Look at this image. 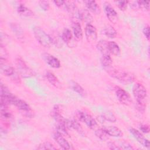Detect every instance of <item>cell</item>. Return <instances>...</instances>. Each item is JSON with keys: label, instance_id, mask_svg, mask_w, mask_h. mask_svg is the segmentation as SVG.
<instances>
[{"label": "cell", "instance_id": "6da1fadb", "mask_svg": "<svg viewBox=\"0 0 150 150\" xmlns=\"http://www.w3.org/2000/svg\"><path fill=\"white\" fill-rule=\"evenodd\" d=\"M132 92L137 101V109L140 112H144L145 108V99L147 96L145 87L141 83H136L133 87Z\"/></svg>", "mask_w": 150, "mask_h": 150}, {"label": "cell", "instance_id": "7a4b0ae2", "mask_svg": "<svg viewBox=\"0 0 150 150\" xmlns=\"http://www.w3.org/2000/svg\"><path fill=\"white\" fill-rule=\"evenodd\" d=\"M105 69L111 77L116 79L123 84H130L135 80V76L131 73L118 70L111 67L105 68Z\"/></svg>", "mask_w": 150, "mask_h": 150}, {"label": "cell", "instance_id": "3957f363", "mask_svg": "<svg viewBox=\"0 0 150 150\" xmlns=\"http://www.w3.org/2000/svg\"><path fill=\"white\" fill-rule=\"evenodd\" d=\"M33 30L35 37L39 44L46 48H48L51 46L52 43L50 36L48 35L41 28L35 26Z\"/></svg>", "mask_w": 150, "mask_h": 150}, {"label": "cell", "instance_id": "277c9868", "mask_svg": "<svg viewBox=\"0 0 150 150\" xmlns=\"http://www.w3.org/2000/svg\"><path fill=\"white\" fill-rule=\"evenodd\" d=\"M15 64L20 76L23 78H29L34 75L33 70L26 64L23 59L18 56L16 58Z\"/></svg>", "mask_w": 150, "mask_h": 150}, {"label": "cell", "instance_id": "5b68a950", "mask_svg": "<svg viewBox=\"0 0 150 150\" xmlns=\"http://www.w3.org/2000/svg\"><path fill=\"white\" fill-rule=\"evenodd\" d=\"M6 60L0 59V64H1V70L4 74L8 77H12V80H13L15 83L20 82V79L19 75H18L14 68L10 65L6 64Z\"/></svg>", "mask_w": 150, "mask_h": 150}, {"label": "cell", "instance_id": "8992f818", "mask_svg": "<svg viewBox=\"0 0 150 150\" xmlns=\"http://www.w3.org/2000/svg\"><path fill=\"white\" fill-rule=\"evenodd\" d=\"M77 116L80 121L84 122L90 128L95 130L98 127L96 120L90 114L83 111H79Z\"/></svg>", "mask_w": 150, "mask_h": 150}, {"label": "cell", "instance_id": "52a82bcc", "mask_svg": "<svg viewBox=\"0 0 150 150\" xmlns=\"http://www.w3.org/2000/svg\"><path fill=\"white\" fill-rule=\"evenodd\" d=\"M115 93L118 101L122 104L128 105L132 101L129 94L123 88L119 86L115 87Z\"/></svg>", "mask_w": 150, "mask_h": 150}, {"label": "cell", "instance_id": "ba28073f", "mask_svg": "<svg viewBox=\"0 0 150 150\" xmlns=\"http://www.w3.org/2000/svg\"><path fill=\"white\" fill-rule=\"evenodd\" d=\"M13 105H15L23 114L26 117H32L33 113L29 105L24 100L18 98H16Z\"/></svg>", "mask_w": 150, "mask_h": 150}, {"label": "cell", "instance_id": "9c48e42d", "mask_svg": "<svg viewBox=\"0 0 150 150\" xmlns=\"http://www.w3.org/2000/svg\"><path fill=\"white\" fill-rule=\"evenodd\" d=\"M85 35L88 42L93 43L96 42L97 39V30L96 27L91 24H88L86 25Z\"/></svg>", "mask_w": 150, "mask_h": 150}, {"label": "cell", "instance_id": "30bf717a", "mask_svg": "<svg viewBox=\"0 0 150 150\" xmlns=\"http://www.w3.org/2000/svg\"><path fill=\"white\" fill-rule=\"evenodd\" d=\"M104 12L108 20L112 23H116L118 21V15L117 12L111 6V5L106 2L104 4Z\"/></svg>", "mask_w": 150, "mask_h": 150}, {"label": "cell", "instance_id": "8fae6325", "mask_svg": "<svg viewBox=\"0 0 150 150\" xmlns=\"http://www.w3.org/2000/svg\"><path fill=\"white\" fill-rule=\"evenodd\" d=\"M129 132L131 133L133 137L138 141V142H139L144 146L147 148H149L150 143L149 140L145 138L139 131L134 128H131L129 129Z\"/></svg>", "mask_w": 150, "mask_h": 150}, {"label": "cell", "instance_id": "7c38bea8", "mask_svg": "<svg viewBox=\"0 0 150 150\" xmlns=\"http://www.w3.org/2000/svg\"><path fill=\"white\" fill-rule=\"evenodd\" d=\"M42 57L46 63L50 67L54 69H58L60 67L61 64L59 60L54 56L45 53L42 54Z\"/></svg>", "mask_w": 150, "mask_h": 150}, {"label": "cell", "instance_id": "4fadbf2b", "mask_svg": "<svg viewBox=\"0 0 150 150\" xmlns=\"http://www.w3.org/2000/svg\"><path fill=\"white\" fill-rule=\"evenodd\" d=\"M53 137L56 142L59 145V146L63 149H73L69 142L66 139L63 135L55 132L53 134Z\"/></svg>", "mask_w": 150, "mask_h": 150}, {"label": "cell", "instance_id": "5bb4252c", "mask_svg": "<svg viewBox=\"0 0 150 150\" xmlns=\"http://www.w3.org/2000/svg\"><path fill=\"white\" fill-rule=\"evenodd\" d=\"M72 29L74 39L77 41H81L83 39V31L80 23L77 20H72Z\"/></svg>", "mask_w": 150, "mask_h": 150}, {"label": "cell", "instance_id": "9a60e30c", "mask_svg": "<svg viewBox=\"0 0 150 150\" xmlns=\"http://www.w3.org/2000/svg\"><path fill=\"white\" fill-rule=\"evenodd\" d=\"M62 40L65 42L69 47H73L74 46L73 42V35L71 30L68 28H64L62 32L61 36Z\"/></svg>", "mask_w": 150, "mask_h": 150}, {"label": "cell", "instance_id": "2e32d148", "mask_svg": "<svg viewBox=\"0 0 150 150\" xmlns=\"http://www.w3.org/2000/svg\"><path fill=\"white\" fill-rule=\"evenodd\" d=\"M103 128L109 136L121 137L123 135L121 130L115 126H104Z\"/></svg>", "mask_w": 150, "mask_h": 150}, {"label": "cell", "instance_id": "e0dca14e", "mask_svg": "<svg viewBox=\"0 0 150 150\" xmlns=\"http://www.w3.org/2000/svg\"><path fill=\"white\" fill-rule=\"evenodd\" d=\"M79 19L86 23L91 24L93 21V18L87 9H81L79 12Z\"/></svg>", "mask_w": 150, "mask_h": 150}, {"label": "cell", "instance_id": "ac0fdd59", "mask_svg": "<svg viewBox=\"0 0 150 150\" xmlns=\"http://www.w3.org/2000/svg\"><path fill=\"white\" fill-rule=\"evenodd\" d=\"M84 3L88 11H90L96 15H98L101 13L100 7L95 1H84Z\"/></svg>", "mask_w": 150, "mask_h": 150}, {"label": "cell", "instance_id": "d6986e66", "mask_svg": "<svg viewBox=\"0 0 150 150\" xmlns=\"http://www.w3.org/2000/svg\"><path fill=\"white\" fill-rule=\"evenodd\" d=\"M45 76H46L47 81L52 85H53V86H54L57 88H60L62 87L61 83H60L59 80L52 72H51L50 71H47L45 74Z\"/></svg>", "mask_w": 150, "mask_h": 150}, {"label": "cell", "instance_id": "ffe728a7", "mask_svg": "<svg viewBox=\"0 0 150 150\" xmlns=\"http://www.w3.org/2000/svg\"><path fill=\"white\" fill-rule=\"evenodd\" d=\"M18 13L23 16L30 17L34 15V13L29 8H27L23 4H19L17 7Z\"/></svg>", "mask_w": 150, "mask_h": 150}, {"label": "cell", "instance_id": "44dd1931", "mask_svg": "<svg viewBox=\"0 0 150 150\" xmlns=\"http://www.w3.org/2000/svg\"><path fill=\"white\" fill-rule=\"evenodd\" d=\"M108 49L110 53L114 56H120L121 53L119 46L114 41L108 42Z\"/></svg>", "mask_w": 150, "mask_h": 150}, {"label": "cell", "instance_id": "7402d4cb", "mask_svg": "<svg viewBox=\"0 0 150 150\" xmlns=\"http://www.w3.org/2000/svg\"><path fill=\"white\" fill-rule=\"evenodd\" d=\"M97 48L102 54V55L104 54H110L108 49V42L105 40H100L97 43Z\"/></svg>", "mask_w": 150, "mask_h": 150}, {"label": "cell", "instance_id": "603a6c76", "mask_svg": "<svg viewBox=\"0 0 150 150\" xmlns=\"http://www.w3.org/2000/svg\"><path fill=\"white\" fill-rule=\"evenodd\" d=\"M103 33L108 38L112 39L115 38L117 36V32L115 29L110 25H106L103 29Z\"/></svg>", "mask_w": 150, "mask_h": 150}, {"label": "cell", "instance_id": "cb8c5ba5", "mask_svg": "<svg viewBox=\"0 0 150 150\" xmlns=\"http://www.w3.org/2000/svg\"><path fill=\"white\" fill-rule=\"evenodd\" d=\"M101 117L103 120H106L110 122H115L117 121L115 115L111 111L108 110L104 111Z\"/></svg>", "mask_w": 150, "mask_h": 150}, {"label": "cell", "instance_id": "d4e9b609", "mask_svg": "<svg viewBox=\"0 0 150 150\" xmlns=\"http://www.w3.org/2000/svg\"><path fill=\"white\" fill-rule=\"evenodd\" d=\"M11 28L18 38L21 39L23 38V31L19 25L16 23H12L11 24Z\"/></svg>", "mask_w": 150, "mask_h": 150}, {"label": "cell", "instance_id": "484cf974", "mask_svg": "<svg viewBox=\"0 0 150 150\" xmlns=\"http://www.w3.org/2000/svg\"><path fill=\"white\" fill-rule=\"evenodd\" d=\"M95 131V134L102 141H107L108 139V135L107 133L105 131V130L103 129V128H97Z\"/></svg>", "mask_w": 150, "mask_h": 150}, {"label": "cell", "instance_id": "4316f807", "mask_svg": "<svg viewBox=\"0 0 150 150\" xmlns=\"http://www.w3.org/2000/svg\"><path fill=\"white\" fill-rule=\"evenodd\" d=\"M101 63L102 66L105 68L110 67L112 63V59H111L110 54L102 55L101 58Z\"/></svg>", "mask_w": 150, "mask_h": 150}, {"label": "cell", "instance_id": "83f0119b", "mask_svg": "<svg viewBox=\"0 0 150 150\" xmlns=\"http://www.w3.org/2000/svg\"><path fill=\"white\" fill-rule=\"evenodd\" d=\"M71 87L73 91L79 94H80L81 96H84L85 95V91L84 88L77 83L72 81L71 83Z\"/></svg>", "mask_w": 150, "mask_h": 150}, {"label": "cell", "instance_id": "f1b7e54d", "mask_svg": "<svg viewBox=\"0 0 150 150\" xmlns=\"http://www.w3.org/2000/svg\"><path fill=\"white\" fill-rule=\"evenodd\" d=\"M70 129H74L80 135H84V132L82 127L76 120H70Z\"/></svg>", "mask_w": 150, "mask_h": 150}, {"label": "cell", "instance_id": "f546056e", "mask_svg": "<svg viewBox=\"0 0 150 150\" xmlns=\"http://www.w3.org/2000/svg\"><path fill=\"white\" fill-rule=\"evenodd\" d=\"M38 149H56V148L50 142L46 141L40 144L38 147Z\"/></svg>", "mask_w": 150, "mask_h": 150}, {"label": "cell", "instance_id": "4dcf8cb0", "mask_svg": "<svg viewBox=\"0 0 150 150\" xmlns=\"http://www.w3.org/2000/svg\"><path fill=\"white\" fill-rule=\"evenodd\" d=\"M137 4V6L142 9H145L149 11V2L146 1H136Z\"/></svg>", "mask_w": 150, "mask_h": 150}, {"label": "cell", "instance_id": "1f68e13d", "mask_svg": "<svg viewBox=\"0 0 150 150\" xmlns=\"http://www.w3.org/2000/svg\"><path fill=\"white\" fill-rule=\"evenodd\" d=\"M8 57V52L6 50L5 46L2 45V43H1V46H0V59L7 60Z\"/></svg>", "mask_w": 150, "mask_h": 150}, {"label": "cell", "instance_id": "d6a6232c", "mask_svg": "<svg viewBox=\"0 0 150 150\" xmlns=\"http://www.w3.org/2000/svg\"><path fill=\"white\" fill-rule=\"evenodd\" d=\"M128 1H118V7L121 11H125L127 7V5L128 4Z\"/></svg>", "mask_w": 150, "mask_h": 150}, {"label": "cell", "instance_id": "836d02e7", "mask_svg": "<svg viewBox=\"0 0 150 150\" xmlns=\"http://www.w3.org/2000/svg\"><path fill=\"white\" fill-rule=\"evenodd\" d=\"M39 6L44 11H47L49 9V3L47 1H40L39 2Z\"/></svg>", "mask_w": 150, "mask_h": 150}, {"label": "cell", "instance_id": "e575fe53", "mask_svg": "<svg viewBox=\"0 0 150 150\" xmlns=\"http://www.w3.org/2000/svg\"><path fill=\"white\" fill-rule=\"evenodd\" d=\"M121 145H119L120 148L124 149H134V148L127 141H121L120 142Z\"/></svg>", "mask_w": 150, "mask_h": 150}, {"label": "cell", "instance_id": "d590c367", "mask_svg": "<svg viewBox=\"0 0 150 150\" xmlns=\"http://www.w3.org/2000/svg\"><path fill=\"white\" fill-rule=\"evenodd\" d=\"M53 2L59 8L66 9V1H53Z\"/></svg>", "mask_w": 150, "mask_h": 150}, {"label": "cell", "instance_id": "8d00e7d4", "mask_svg": "<svg viewBox=\"0 0 150 150\" xmlns=\"http://www.w3.org/2000/svg\"><path fill=\"white\" fill-rule=\"evenodd\" d=\"M107 146L110 149H121L118 145H117L114 142L109 141L107 143Z\"/></svg>", "mask_w": 150, "mask_h": 150}, {"label": "cell", "instance_id": "74e56055", "mask_svg": "<svg viewBox=\"0 0 150 150\" xmlns=\"http://www.w3.org/2000/svg\"><path fill=\"white\" fill-rule=\"evenodd\" d=\"M143 34L144 35V36H145V38L149 40V26H146L143 29Z\"/></svg>", "mask_w": 150, "mask_h": 150}, {"label": "cell", "instance_id": "f35d334b", "mask_svg": "<svg viewBox=\"0 0 150 150\" xmlns=\"http://www.w3.org/2000/svg\"><path fill=\"white\" fill-rule=\"evenodd\" d=\"M139 129L144 133H148L149 132V127L148 125H141L139 127Z\"/></svg>", "mask_w": 150, "mask_h": 150}]
</instances>
